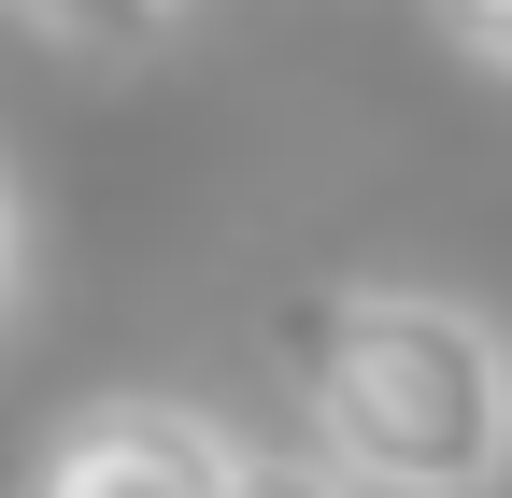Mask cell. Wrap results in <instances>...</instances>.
Listing matches in <instances>:
<instances>
[{"label":"cell","mask_w":512,"mask_h":498,"mask_svg":"<svg viewBox=\"0 0 512 498\" xmlns=\"http://www.w3.org/2000/svg\"><path fill=\"white\" fill-rule=\"evenodd\" d=\"M285 385L313 456L370 498H484L512 470V342L441 285H313L285 314Z\"/></svg>","instance_id":"6da1fadb"},{"label":"cell","mask_w":512,"mask_h":498,"mask_svg":"<svg viewBox=\"0 0 512 498\" xmlns=\"http://www.w3.org/2000/svg\"><path fill=\"white\" fill-rule=\"evenodd\" d=\"M242 442L185 399H86L72 427L43 442L29 498H228Z\"/></svg>","instance_id":"7a4b0ae2"},{"label":"cell","mask_w":512,"mask_h":498,"mask_svg":"<svg viewBox=\"0 0 512 498\" xmlns=\"http://www.w3.org/2000/svg\"><path fill=\"white\" fill-rule=\"evenodd\" d=\"M0 15L43 29V43H72V57H143L171 29V0H0Z\"/></svg>","instance_id":"3957f363"},{"label":"cell","mask_w":512,"mask_h":498,"mask_svg":"<svg viewBox=\"0 0 512 498\" xmlns=\"http://www.w3.org/2000/svg\"><path fill=\"white\" fill-rule=\"evenodd\" d=\"M228 498H370V484H356L342 456H313V470H299V456H242V470H228Z\"/></svg>","instance_id":"277c9868"},{"label":"cell","mask_w":512,"mask_h":498,"mask_svg":"<svg viewBox=\"0 0 512 498\" xmlns=\"http://www.w3.org/2000/svg\"><path fill=\"white\" fill-rule=\"evenodd\" d=\"M427 15H441V43H456V57L512 72V0H427Z\"/></svg>","instance_id":"5b68a950"},{"label":"cell","mask_w":512,"mask_h":498,"mask_svg":"<svg viewBox=\"0 0 512 498\" xmlns=\"http://www.w3.org/2000/svg\"><path fill=\"white\" fill-rule=\"evenodd\" d=\"M0 285H15V185H0Z\"/></svg>","instance_id":"8992f818"}]
</instances>
